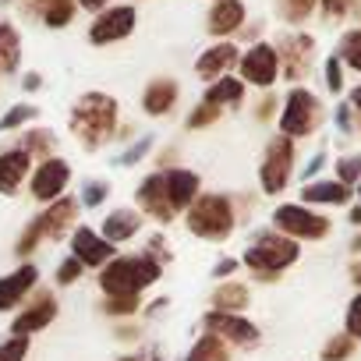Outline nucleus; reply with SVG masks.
<instances>
[{
	"label": "nucleus",
	"mask_w": 361,
	"mask_h": 361,
	"mask_svg": "<svg viewBox=\"0 0 361 361\" xmlns=\"http://www.w3.org/2000/svg\"><path fill=\"white\" fill-rule=\"evenodd\" d=\"M68 128H71V135L78 138L82 149H89V152L103 149L117 135V99L106 96V92L78 96V103L71 106Z\"/></svg>",
	"instance_id": "nucleus-1"
},
{
	"label": "nucleus",
	"mask_w": 361,
	"mask_h": 361,
	"mask_svg": "<svg viewBox=\"0 0 361 361\" xmlns=\"http://www.w3.org/2000/svg\"><path fill=\"white\" fill-rule=\"evenodd\" d=\"M163 266L152 262L145 252L142 255H117L114 262H106L99 269V290L103 298H142V290H149L159 280Z\"/></svg>",
	"instance_id": "nucleus-2"
},
{
	"label": "nucleus",
	"mask_w": 361,
	"mask_h": 361,
	"mask_svg": "<svg viewBox=\"0 0 361 361\" xmlns=\"http://www.w3.org/2000/svg\"><path fill=\"white\" fill-rule=\"evenodd\" d=\"M298 255H301L298 241H290V238H283V234H276V231H262V234L252 241V248L245 252L241 262H245L262 283H273L287 266L298 262Z\"/></svg>",
	"instance_id": "nucleus-3"
},
{
	"label": "nucleus",
	"mask_w": 361,
	"mask_h": 361,
	"mask_svg": "<svg viewBox=\"0 0 361 361\" xmlns=\"http://www.w3.org/2000/svg\"><path fill=\"white\" fill-rule=\"evenodd\" d=\"M185 224L202 241H227L238 227V213L227 195H199L185 213Z\"/></svg>",
	"instance_id": "nucleus-4"
},
{
	"label": "nucleus",
	"mask_w": 361,
	"mask_h": 361,
	"mask_svg": "<svg viewBox=\"0 0 361 361\" xmlns=\"http://www.w3.org/2000/svg\"><path fill=\"white\" fill-rule=\"evenodd\" d=\"M329 227L333 224L305 202H287V206H276V213H273V231L290 241H322L329 234Z\"/></svg>",
	"instance_id": "nucleus-5"
},
{
	"label": "nucleus",
	"mask_w": 361,
	"mask_h": 361,
	"mask_svg": "<svg viewBox=\"0 0 361 361\" xmlns=\"http://www.w3.org/2000/svg\"><path fill=\"white\" fill-rule=\"evenodd\" d=\"M294 138L287 135H276L269 138L266 152H262V163H259V185L266 195H280L287 185H290V173H294Z\"/></svg>",
	"instance_id": "nucleus-6"
},
{
	"label": "nucleus",
	"mask_w": 361,
	"mask_h": 361,
	"mask_svg": "<svg viewBox=\"0 0 361 361\" xmlns=\"http://www.w3.org/2000/svg\"><path fill=\"white\" fill-rule=\"evenodd\" d=\"M322 124V103L308 89H290L283 114H280V135L287 138H308Z\"/></svg>",
	"instance_id": "nucleus-7"
},
{
	"label": "nucleus",
	"mask_w": 361,
	"mask_h": 361,
	"mask_svg": "<svg viewBox=\"0 0 361 361\" xmlns=\"http://www.w3.org/2000/svg\"><path fill=\"white\" fill-rule=\"evenodd\" d=\"M68 185H71V163H68V159H61V156H50V159H39V163L32 166V177H29V195H32L36 202L50 206V202L64 199Z\"/></svg>",
	"instance_id": "nucleus-8"
},
{
	"label": "nucleus",
	"mask_w": 361,
	"mask_h": 361,
	"mask_svg": "<svg viewBox=\"0 0 361 361\" xmlns=\"http://www.w3.org/2000/svg\"><path fill=\"white\" fill-rule=\"evenodd\" d=\"M57 312H61L57 294L36 287V294L15 312V319H11V336H36L39 329H47V326L57 319Z\"/></svg>",
	"instance_id": "nucleus-9"
},
{
	"label": "nucleus",
	"mask_w": 361,
	"mask_h": 361,
	"mask_svg": "<svg viewBox=\"0 0 361 361\" xmlns=\"http://www.w3.org/2000/svg\"><path fill=\"white\" fill-rule=\"evenodd\" d=\"M36 283H39V266H32V262H22L11 273L0 276V315L18 312L36 294Z\"/></svg>",
	"instance_id": "nucleus-10"
},
{
	"label": "nucleus",
	"mask_w": 361,
	"mask_h": 361,
	"mask_svg": "<svg viewBox=\"0 0 361 361\" xmlns=\"http://www.w3.org/2000/svg\"><path fill=\"white\" fill-rule=\"evenodd\" d=\"M209 336H220L224 343H238V347H255L259 343V326L248 322L245 315H231V312H206L202 319Z\"/></svg>",
	"instance_id": "nucleus-11"
},
{
	"label": "nucleus",
	"mask_w": 361,
	"mask_h": 361,
	"mask_svg": "<svg viewBox=\"0 0 361 361\" xmlns=\"http://www.w3.org/2000/svg\"><path fill=\"white\" fill-rule=\"evenodd\" d=\"M71 255H75L82 266L103 269L106 262L117 259V245H110V241H106L99 231H92V227H75V234H71Z\"/></svg>",
	"instance_id": "nucleus-12"
},
{
	"label": "nucleus",
	"mask_w": 361,
	"mask_h": 361,
	"mask_svg": "<svg viewBox=\"0 0 361 361\" xmlns=\"http://www.w3.org/2000/svg\"><path fill=\"white\" fill-rule=\"evenodd\" d=\"M138 209L145 213V216H152L156 224H170L173 216H177V209H173V202H170V195H166V180H163V170H156V173H149L142 185H138Z\"/></svg>",
	"instance_id": "nucleus-13"
},
{
	"label": "nucleus",
	"mask_w": 361,
	"mask_h": 361,
	"mask_svg": "<svg viewBox=\"0 0 361 361\" xmlns=\"http://www.w3.org/2000/svg\"><path fill=\"white\" fill-rule=\"evenodd\" d=\"M32 156L18 145H8V149H0V195H18L22 185H29V177H32Z\"/></svg>",
	"instance_id": "nucleus-14"
},
{
	"label": "nucleus",
	"mask_w": 361,
	"mask_h": 361,
	"mask_svg": "<svg viewBox=\"0 0 361 361\" xmlns=\"http://www.w3.org/2000/svg\"><path fill=\"white\" fill-rule=\"evenodd\" d=\"M135 8H106L96 15V22L89 25V43L96 47H106V43H117L124 39L131 29H135Z\"/></svg>",
	"instance_id": "nucleus-15"
},
{
	"label": "nucleus",
	"mask_w": 361,
	"mask_h": 361,
	"mask_svg": "<svg viewBox=\"0 0 361 361\" xmlns=\"http://www.w3.org/2000/svg\"><path fill=\"white\" fill-rule=\"evenodd\" d=\"M78 209H82V202L71 199V195L50 202V206L36 216L39 227H43V238H47V241H61L64 234H75V227H78Z\"/></svg>",
	"instance_id": "nucleus-16"
},
{
	"label": "nucleus",
	"mask_w": 361,
	"mask_h": 361,
	"mask_svg": "<svg viewBox=\"0 0 361 361\" xmlns=\"http://www.w3.org/2000/svg\"><path fill=\"white\" fill-rule=\"evenodd\" d=\"M276 57H280V68L290 82H301L312 68V57H315V39L312 36H287L280 39L276 47Z\"/></svg>",
	"instance_id": "nucleus-17"
},
{
	"label": "nucleus",
	"mask_w": 361,
	"mask_h": 361,
	"mask_svg": "<svg viewBox=\"0 0 361 361\" xmlns=\"http://www.w3.org/2000/svg\"><path fill=\"white\" fill-rule=\"evenodd\" d=\"M276 71H280V57H276V47H269V43H259L241 57V75L248 85L269 89L276 82Z\"/></svg>",
	"instance_id": "nucleus-18"
},
{
	"label": "nucleus",
	"mask_w": 361,
	"mask_h": 361,
	"mask_svg": "<svg viewBox=\"0 0 361 361\" xmlns=\"http://www.w3.org/2000/svg\"><path fill=\"white\" fill-rule=\"evenodd\" d=\"M163 180H166V195L173 202L177 213H188L192 202L199 199V188H202V180L195 170H185V166H170L163 170Z\"/></svg>",
	"instance_id": "nucleus-19"
},
{
	"label": "nucleus",
	"mask_w": 361,
	"mask_h": 361,
	"mask_svg": "<svg viewBox=\"0 0 361 361\" xmlns=\"http://www.w3.org/2000/svg\"><path fill=\"white\" fill-rule=\"evenodd\" d=\"M177 96H180V89H177L173 78H152V82L145 85L142 110H145L149 117H166V114L177 106Z\"/></svg>",
	"instance_id": "nucleus-20"
},
{
	"label": "nucleus",
	"mask_w": 361,
	"mask_h": 361,
	"mask_svg": "<svg viewBox=\"0 0 361 361\" xmlns=\"http://www.w3.org/2000/svg\"><path fill=\"white\" fill-rule=\"evenodd\" d=\"M22 8L39 18L47 29H64L71 18H75V0H22Z\"/></svg>",
	"instance_id": "nucleus-21"
},
{
	"label": "nucleus",
	"mask_w": 361,
	"mask_h": 361,
	"mask_svg": "<svg viewBox=\"0 0 361 361\" xmlns=\"http://www.w3.org/2000/svg\"><path fill=\"white\" fill-rule=\"evenodd\" d=\"M138 231H142V213H138V209H114V213H106V220L99 224V234H103L110 245L131 241Z\"/></svg>",
	"instance_id": "nucleus-22"
},
{
	"label": "nucleus",
	"mask_w": 361,
	"mask_h": 361,
	"mask_svg": "<svg viewBox=\"0 0 361 361\" xmlns=\"http://www.w3.org/2000/svg\"><path fill=\"white\" fill-rule=\"evenodd\" d=\"M350 188L340 180H308L301 188V202L305 206H347L350 202Z\"/></svg>",
	"instance_id": "nucleus-23"
},
{
	"label": "nucleus",
	"mask_w": 361,
	"mask_h": 361,
	"mask_svg": "<svg viewBox=\"0 0 361 361\" xmlns=\"http://www.w3.org/2000/svg\"><path fill=\"white\" fill-rule=\"evenodd\" d=\"M234 64H238V50H234L231 43H216V47H209V50L199 57L195 71H199L202 78L216 82V78H227V71H231Z\"/></svg>",
	"instance_id": "nucleus-24"
},
{
	"label": "nucleus",
	"mask_w": 361,
	"mask_h": 361,
	"mask_svg": "<svg viewBox=\"0 0 361 361\" xmlns=\"http://www.w3.org/2000/svg\"><path fill=\"white\" fill-rule=\"evenodd\" d=\"M245 22V4L241 0H216L213 11H209V32L213 36H231L238 32Z\"/></svg>",
	"instance_id": "nucleus-25"
},
{
	"label": "nucleus",
	"mask_w": 361,
	"mask_h": 361,
	"mask_svg": "<svg viewBox=\"0 0 361 361\" xmlns=\"http://www.w3.org/2000/svg\"><path fill=\"white\" fill-rule=\"evenodd\" d=\"M248 301H252V290H248V283H241V280H224V283L213 290V308H216V312L241 315V308H248Z\"/></svg>",
	"instance_id": "nucleus-26"
},
{
	"label": "nucleus",
	"mask_w": 361,
	"mask_h": 361,
	"mask_svg": "<svg viewBox=\"0 0 361 361\" xmlns=\"http://www.w3.org/2000/svg\"><path fill=\"white\" fill-rule=\"evenodd\" d=\"M22 64V32L11 22H0V75H15Z\"/></svg>",
	"instance_id": "nucleus-27"
},
{
	"label": "nucleus",
	"mask_w": 361,
	"mask_h": 361,
	"mask_svg": "<svg viewBox=\"0 0 361 361\" xmlns=\"http://www.w3.org/2000/svg\"><path fill=\"white\" fill-rule=\"evenodd\" d=\"M18 149H25L32 159H50L54 156V149H57V135L50 131V128H25L22 135H18V142H15Z\"/></svg>",
	"instance_id": "nucleus-28"
},
{
	"label": "nucleus",
	"mask_w": 361,
	"mask_h": 361,
	"mask_svg": "<svg viewBox=\"0 0 361 361\" xmlns=\"http://www.w3.org/2000/svg\"><path fill=\"white\" fill-rule=\"evenodd\" d=\"M245 99V82H238V78H216V82H209V89H206V99L202 103H213V106H238Z\"/></svg>",
	"instance_id": "nucleus-29"
},
{
	"label": "nucleus",
	"mask_w": 361,
	"mask_h": 361,
	"mask_svg": "<svg viewBox=\"0 0 361 361\" xmlns=\"http://www.w3.org/2000/svg\"><path fill=\"white\" fill-rule=\"evenodd\" d=\"M185 361H231V350H227V343L220 340V336H199V343L188 350V357Z\"/></svg>",
	"instance_id": "nucleus-30"
},
{
	"label": "nucleus",
	"mask_w": 361,
	"mask_h": 361,
	"mask_svg": "<svg viewBox=\"0 0 361 361\" xmlns=\"http://www.w3.org/2000/svg\"><path fill=\"white\" fill-rule=\"evenodd\" d=\"M354 350H357V340L347 336V333H336L322 343V361H350Z\"/></svg>",
	"instance_id": "nucleus-31"
},
{
	"label": "nucleus",
	"mask_w": 361,
	"mask_h": 361,
	"mask_svg": "<svg viewBox=\"0 0 361 361\" xmlns=\"http://www.w3.org/2000/svg\"><path fill=\"white\" fill-rule=\"evenodd\" d=\"M36 117H39V110H36L32 103H15L4 117H0V131H18V128L32 124Z\"/></svg>",
	"instance_id": "nucleus-32"
},
{
	"label": "nucleus",
	"mask_w": 361,
	"mask_h": 361,
	"mask_svg": "<svg viewBox=\"0 0 361 361\" xmlns=\"http://www.w3.org/2000/svg\"><path fill=\"white\" fill-rule=\"evenodd\" d=\"M47 238H43V227H39V220H29V227L18 234V241H15V255L18 259H29L39 245H43Z\"/></svg>",
	"instance_id": "nucleus-33"
},
{
	"label": "nucleus",
	"mask_w": 361,
	"mask_h": 361,
	"mask_svg": "<svg viewBox=\"0 0 361 361\" xmlns=\"http://www.w3.org/2000/svg\"><path fill=\"white\" fill-rule=\"evenodd\" d=\"M336 180L340 185H357L361 180V152H347V156H340L336 159Z\"/></svg>",
	"instance_id": "nucleus-34"
},
{
	"label": "nucleus",
	"mask_w": 361,
	"mask_h": 361,
	"mask_svg": "<svg viewBox=\"0 0 361 361\" xmlns=\"http://www.w3.org/2000/svg\"><path fill=\"white\" fill-rule=\"evenodd\" d=\"M78 195H82L78 202H82L85 209H96V206H103V199L110 195V180H99V177H96V180H85Z\"/></svg>",
	"instance_id": "nucleus-35"
},
{
	"label": "nucleus",
	"mask_w": 361,
	"mask_h": 361,
	"mask_svg": "<svg viewBox=\"0 0 361 361\" xmlns=\"http://www.w3.org/2000/svg\"><path fill=\"white\" fill-rule=\"evenodd\" d=\"M340 61L350 64L354 71H361V29H354V32L343 36V43H340Z\"/></svg>",
	"instance_id": "nucleus-36"
},
{
	"label": "nucleus",
	"mask_w": 361,
	"mask_h": 361,
	"mask_svg": "<svg viewBox=\"0 0 361 361\" xmlns=\"http://www.w3.org/2000/svg\"><path fill=\"white\" fill-rule=\"evenodd\" d=\"M25 357H29V336L0 340V361H25Z\"/></svg>",
	"instance_id": "nucleus-37"
},
{
	"label": "nucleus",
	"mask_w": 361,
	"mask_h": 361,
	"mask_svg": "<svg viewBox=\"0 0 361 361\" xmlns=\"http://www.w3.org/2000/svg\"><path fill=\"white\" fill-rule=\"evenodd\" d=\"M106 315H135L142 308V298H103L99 305Z\"/></svg>",
	"instance_id": "nucleus-38"
},
{
	"label": "nucleus",
	"mask_w": 361,
	"mask_h": 361,
	"mask_svg": "<svg viewBox=\"0 0 361 361\" xmlns=\"http://www.w3.org/2000/svg\"><path fill=\"white\" fill-rule=\"evenodd\" d=\"M213 121H220V106H213V103H199L192 114H188V128H209Z\"/></svg>",
	"instance_id": "nucleus-39"
},
{
	"label": "nucleus",
	"mask_w": 361,
	"mask_h": 361,
	"mask_svg": "<svg viewBox=\"0 0 361 361\" xmlns=\"http://www.w3.org/2000/svg\"><path fill=\"white\" fill-rule=\"evenodd\" d=\"M82 273H85V266H82L75 255H68V259L57 266V283H61V287H71V283L82 280Z\"/></svg>",
	"instance_id": "nucleus-40"
},
{
	"label": "nucleus",
	"mask_w": 361,
	"mask_h": 361,
	"mask_svg": "<svg viewBox=\"0 0 361 361\" xmlns=\"http://www.w3.org/2000/svg\"><path fill=\"white\" fill-rule=\"evenodd\" d=\"M343 326H347V336L361 340V294H354V298H350L347 315H343Z\"/></svg>",
	"instance_id": "nucleus-41"
},
{
	"label": "nucleus",
	"mask_w": 361,
	"mask_h": 361,
	"mask_svg": "<svg viewBox=\"0 0 361 361\" xmlns=\"http://www.w3.org/2000/svg\"><path fill=\"white\" fill-rule=\"evenodd\" d=\"M145 255H149L152 262H159V266L173 259V255H170V245H166V238H163V234H152V238H149V245H145Z\"/></svg>",
	"instance_id": "nucleus-42"
},
{
	"label": "nucleus",
	"mask_w": 361,
	"mask_h": 361,
	"mask_svg": "<svg viewBox=\"0 0 361 361\" xmlns=\"http://www.w3.org/2000/svg\"><path fill=\"white\" fill-rule=\"evenodd\" d=\"M315 8V0H283V15L287 22H305Z\"/></svg>",
	"instance_id": "nucleus-43"
},
{
	"label": "nucleus",
	"mask_w": 361,
	"mask_h": 361,
	"mask_svg": "<svg viewBox=\"0 0 361 361\" xmlns=\"http://www.w3.org/2000/svg\"><path fill=\"white\" fill-rule=\"evenodd\" d=\"M326 85H329V92H340V89H343V71H340V57H329V61H326Z\"/></svg>",
	"instance_id": "nucleus-44"
},
{
	"label": "nucleus",
	"mask_w": 361,
	"mask_h": 361,
	"mask_svg": "<svg viewBox=\"0 0 361 361\" xmlns=\"http://www.w3.org/2000/svg\"><path fill=\"white\" fill-rule=\"evenodd\" d=\"M149 149H152V138H142V142H138V145H131L124 156H117V166H131V163H138Z\"/></svg>",
	"instance_id": "nucleus-45"
},
{
	"label": "nucleus",
	"mask_w": 361,
	"mask_h": 361,
	"mask_svg": "<svg viewBox=\"0 0 361 361\" xmlns=\"http://www.w3.org/2000/svg\"><path fill=\"white\" fill-rule=\"evenodd\" d=\"M350 4L354 0H322V11H326V18H343L350 11Z\"/></svg>",
	"instance_id": "nucleus-46"
},
{
	"label": "nucleus",
	"mask_w": 361,
	"mask_h": 361,
	"mask_svg": "<svg viewBox=\"0 0 361 361\" xmlns=\"http://www.w3.org/2000/svg\"><path fill=\"white\" fill-rule=\"evenodd\" d=\"M347 106H350V114H354V131L361 135V85L350 92V103H347Z\"/></svg>",
	"instance_id": "nucleus-47"
},
{
	"label": "nucleus",
	"mask_w": 361,
	"mask_h": 361,
	"mask_svg": "<svg viewBox=\"0 0 361 361\" xmlns=\"http://www.w3.org/2000/svg\"><path fill=\"white\" fill-rule=\"evenodd\" d=\"M336 124H340V131H343V135H350V131H354V121H350V106H347V103L336 110Z\"/></svg>",
	"instance_id": "nucleus-48"
},
{
	"label": "nucleus",
	"mask_w": 361,
	"mask_h": 361,
	"mask_svg": "<svg viewBox=\"0 0 361 361\" xmlns=\"http://www.w3.org/2000/svg\"><path fill=\"white\" fill-rule=\"evenodd\" d=\"M322 163H326V156H322V152H315V156H312V159H308V166H305V177H308V180H312V177H315V173H319V170H322Z\"/></svg>",
	"instance_id": "nucleus-49"
},
{
	"label": "nucleus",
	"mask_w": 361,
	"mask_h": 361,
	"mask_svg": "<svg viewBox=\"0 0 361 361\" xmlns=\"http://www.w3.org/2000/svg\"><path fill=\"white\" fill-rule=\"evenodd\" d=\"M273 110H276V99H273V96H266V99L259 103V121H269V117H273Z\"/></svg>",
	"instance_id": "nucleus-50"
},
{
	"label": "nucleus",
	"mask_w": 361,
	"mask_h": 361,
	"mask_svg": "<svg viewBox=\"0 0 361 361\" xmlns=\"http://www.w3.org/2000/svg\"><path fill=\"white\" fill-rule=\"evenodd\" d=\"M234 269H238V262H234V259H224V262H216V269H213V273H216V276H231Z\"/></svg>",
	"instance_id": "nucleus-51"
},
{
	"label": "nucleus",
	"mask_w": 361,
	"mask_h": 361,
	"mask_svg": "<svg viewBox=\"0 0 361 361\" xmlns=\"http://www.w3.org/2000/svg\"><path fill=\"white\" fill-rule=\"evenodd\" d=\"M22 85H25V89H29V92H36V89H39V85H43V78H39V75H36V71H29V75H25V78H22Z\"/></svg>",
	"instance_id": "nucleus-52"
},
{
	"label": "nucleus",
	"mask_w": 361,
	"mask_h": 361,
	"mask_svg": "<svg viewBox=\"0 0 361 361\" xmlns=\"http://www.w3.org/2000/svg\"><path fill=\"white\" fill-rule=\"evenodd\" d=\"M85 11H106V0H78Z\"/></svg>",
	"instance_id": "nucleus-53"
},
{
	"label": "nucleus",
	"mask_w": 361,
	"mask_h": 361,
	"mask_svg": "<svg viewBox=\"0 0 361 361\" xmlns=\"http://www.w3.org/2000/svg\"><path fill=\"white\" fill-rule=\"evenodd\" d=\"M350 283H354V287H361V259L350 266Z\"/></svg>",
	"instance_id": "nucleus-54"
},
{
	"label": "nucleus",
	"mask_w": 361,
	"mask_h": 361,
	"mask_svg": "<svg viewBox=\"0 0 361 361\" xmlns=\"http://www.w3.org/2000/svg\"><path fill=\"white\" fill-rule=\"evenodd\" d=\"M347 220H350L354 227H361V202H357V206H350V216H347Z\"/></svg>",
	"instance_id": "nucleus-55"
},
{
	"label": "nucleus",
	"mask_w": 361,
	"mask_h": 361,
	"mask_svg": "<svg viewBox=\"0 0 361 361\" xmlns=\"http://www.w3.org/2000/svg\"><path fill=\"white\" fill-rule=\"evenodd\" d=\"M350 252H361V234H354V238H350Z\"/></svg>",
	"instance_id": "nucleus-56"
},
{
	"label": "nucleus",
	"mask_w": 361,
	"mask_h": 361,
	"mask_svg": "<svg viewBox=\"0 0 361 361\" xmlns=\"http://www.w3.org/2000/svg\"><path fill=\"white\" fill-rule=\"evenodd\" d=\"M121 361H138V357H135V354H124V357H121Z\"/></svg>",
	"instance_id": "nucleus-57"
},
{
	"label": "nucleus",
	"mask_w": 361,
	"mask_h": 361,
	"mask_svg": "<svg viewBox=\"0 0 361 361\" xmlns=\"http://www.w3.org/2000/svg\"><path fill=\"white\" fill-rule=\"evenodd\" d=\"M354 192H357V199H361V180H357V185H354Z\"/></svg>",
	"instance_id": "nucleus-58"
}]
</instances>
